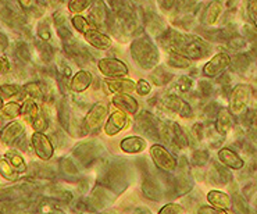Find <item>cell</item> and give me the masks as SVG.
Listing matches in <instances>:
<instances>
[{"instance_id": "1", "label": "cell", "mask_w": 257, "mask_h": 214, "mask_svg": "<svg viewBox=\"0 0 257 214\" xmlns=\"http://www.w3.org/2000/svg\"><path fill=\"white\" fill-rule=\"evenodd\" d=\"M131 56L138 66L142 67L145 70H150L157 66L159 59H160L157 48L152 42L144 39V38L132 42Z\"/></svg>"}, {"instance_id": "26", "label": "cell", "mask_w": 257, "mask_h": 214, "mask_svg": "<svg viewBox=\"0 0 257 214\" xmlns=\"http://www.w3.org/2000/svg\"><path fill=\"white\" fill-rule=\"evenodd\" d=\"M171 127H173V128H171V134H173V137H171V143H174L175 146H178L180 149L185 148L186 145H188V138H186L184 130H182L181 125L177 124V123H173Z\"/></svg>"}, {"instance_id": "57", "label": "cell", "mask_w": 257, "mask_h": 214, "mask_svg": "<svg viewBox=\"0 0 257 214\" xmlns=\"http://www.w3.org/2000/svg\"><path fill=\"white\" fill-rule=\"evenodd\" d=\"M7 61L5 59H0V74L5 71V67H6Z\"/></svg>"}, {"instance_id": "51", "label": "cell", "mask_w": 257, "mask_h": 214, "mask_svg": "<svg viewBox=\"0 0 257 214\" xmlns=\"http://www.w3.org/2000/svg\"><path fill=\"white\" fill-rule=\"evenodd\" d=\"M197 213L200 214H222L225 213V210H221V208L217 207H210V206H202V207L197 210Z\"/></svg>"}, {"instance_id": "3", "label": "cell", "mask_w": 257, "mask_h": 214, "mask_svg": "<svg viewBox=\"0 0 257 214\" xmlns=\"http://www.w3.org/2000/svg\"><path fill=\"white\" fill-rule=\"evenodd\" d=\"M150 157L156 164L157 168H160L166 173H173L177 168V160L167 149L163 148L160 145H153L150 148Z\"/></svg>"}, {"instance_id": "22", "label": "cell", "mask_w": 257, "mask_h": 214, "mask_svg": "<svg viewBox=\"0 0 257 214\" xmlns=\"http://www.w3.org/2000/svg\"><path fill=\"white\" fill-rule=\"evenodd\" d=\"M41 113V107L38 106L34 99H27L21 106V113L20 116H23V119L25 120V123L32 124V121L38 117V114Z\"/></svg>"}, {"instance_id": "36", "label": "cell", "mask_w": 257, "mask_h": 214, "mask_svg": "<svg viewBox=\"0 0 257 214\" xmlns=\"http://www.w3.org/2000/svg\"><path fill=\"white\" fill-rule=\"evenodd\" d=\"M24 92L25 95L31 97V99H42L43 97V93H42V89H41V85L38 82H30L27 83L24 86Z\"/></svg>"}, {"instance_id": "14", "label": "cell", "mask_w": 257, "mask_h": 214, "mask_svg": "<svg viewBox=\"0 0 257 214\" xmlns=\"http://www.w3.org/2000/svg\"><path fill=\"white\" fill-rule=\"evenodd\" d=\"M25 127L23 123L20 121H13L10 124L7 125L6 128H3L2 131V142L5 145H13L16 143V141H18L20 138L24 135Z\"/></svg>"}, {"instance_id": "40", "label": "cell", "mask_w": 257, "mask_h": 214, "mask_svg": "<svg viewBox=\"0 0 257 214\" xmlns=\"http://www.w3.org/2000/svg\"><path fill=\"white\" fill-rule=\"evenodd\" d=\"M249 63H250V59L247 54H238L235 59H231V64H233V68L238 70V71H243L249 67Z\"/></svg>"}, {"instance_id": "44", "label": "cell", "mask_w": 257, "mask_h": 214, "mask_svg": "<svg viewBox=\"0 0 257 214\" xmlns=\"http://www.w3.org/2000/svg\"><path fill=\"white\" fill-rule=\"evenodd\" d=\"M61 168H63V171H64L67 175H78L77 166H75L71 161V159H68V157H64V159L61 160Z\"/></svg>"}, {"instance_id": "9", "label": "cell", "mask_w": 257, "mask_h": 214, "mask_svg": "<svg viewBox=\"0 0 257 214\" xmlns=\"http://www.w3.org/2000/svg\"><path fill=\"white\" fill-rule=\"evenodd\" d=\"M210 53V46L200 38L197 36L186 35V43L182 54L188 56L192 60L203 59L204 56Z\"/></svg>"}, {"instance_id": "39", "label": "cell", "mask_w": 257, "mask_h": 214, "mask_svg": "<svg viewBox=\"0 0 257 214\" xmlns=\"http://www.w3.org/2000/svg\"><path fill=\"white\" fill-rule=\"evenodd\" d=\"M21 88L18 85H0V97L2 99H12L20 93Z\"/></svg>"}, {"instance_id": "28", "label": "cell", "mask_w": 257, "mask_h": 214, "mask_svg": "<svg viewBox=\"0 0 257 214\" xmlns=\"http://www.w3.org/2000/svg\"><path fill=\"white\" fill-rule=\"evenodd\" d=\"M0 112H2V119L3 120H16L21 113V106L16 101H10L7 104H3Z\"/></svg>"}, {"instance_id": "35", "label": "cell", "mask_w": 257, "mask_h": 214, "mask_svg": "<svg viewBox=\"0 0 257 214\" xmlns=\"http://www.w3.org/2000/svg\"><path fill=\"white\" fill-rule=\"evenodd\" d=\"M90 3H92V0H70L68 2V12L79 14V13L85 12L90 6Z\"/></svg>"}, {"instance_id": "38", "label": "cell", "mask_w": 257, "mask_h": 214, "mask_svg": "<svg viewBox=\"0 0 257 214\" xmlns=\"http://www.w3.org/2000/svg\"><path fill=\"white\" fill-rule=\"evenodd\" d=\"M16 53H17L18 59L21 60L23 63H28L31 60L30 49H28V45L25 42H17V45H16Z\"/></svg>"}, {"instance_id": "45", "label": "cell", "mask_w": 257, "mask_h": 214, "mask_svg": "<svg viewBox=\"0 0 257 214\" xmlns=\"http://www.w3.org/2000/svg\"><path fill=\"white\" fill-rule=\"evenodd\" d=\"M207 160H209V153L203 152V150H197L192 155V163L196 164V166H203Z\"/></svg>"}, {"instance_id": "53", "label": "cell", "mask_w": 257, "mask_h": 214, "mask_svg": "<svg viewBox=\"0 0 257 214\" xmlns=\"http://www.w3.org/2000/svg\"><path fill=\"white\" fill-rule=\"evenodd\" d=\"M53 18H54V24L57 25V27L63 25L64 24V21H66V16H64L61 12L56 13V14L53 16Z\"/></svg>"}, {"instance_id": "8", "label": "cell", "mask_w": 257, "mask_h": 214, "mask_svg": "<svg viewBox=\"0 0 257 214\" xmlns=\"http://www.w3.org/2000/svg\"><path fill=\"white\" fill-rule=\"evenodd\" d=\"M99 71L107 78H122L130 74V68L125 63L118 59H103L99 61Z\"/></svg>"}, {"instance_id": "18", "label": "cell", "mask_w": 257, "mask_h": 214, "mask_svg": "<svg viewBox=\"0 0 257 214\" xmlns=\"http://www.w3.org/2000/svg\"><path fill=\"white\" fill-rule=\"evenodd\" d=\"M120 149L128 155H137L146 149V141L141 137H128L121 141Z\"/></svg>"}, {"instance_id": "42", "label": "cell", "mask_w": 257, "mask_h": 214, "mask_svg": "<svg viewBox=\"0 0 257 214\" xmlns=\"http://www.w3.org/2000/svg\"><path fill=\"white\" fill-rule=\"evenodd\" d=\"M31 125H32V128H34L35 131H45V130L48 128V117H46V114L41 110V113L38 114V117L32 121V124Z\"/></svg>"}, {"instance_id": "25", "label": "cell", "mask_w": 257, "mask_h": 214, "mask_svg": "<svg viewBox=\"0 0 257 214\" xmlns=\"http://www.w3.org/2000/svg\"><path fill=\"white\" fill-rule=\"evenodd\" d=\"M168 64L175 68H188L192 66V59L182 53L177 52H170L168 54Z\"/></svg>"}, {"instance_id": "5", "label": "cell", "mask_w": 257, "mask_h": 214, "mask_svg": "<svg viewBox=\"0 0 257 214\" xmlns=\"http://www.w3.org/2000/svg\"><path fill=\"white\" fill-rule=\"evenodd\" d=\"M108 110L110 109H108V104L106 101H97V103H95L84 120L86 130L95 131L97 128H100L104 124L106 119H107Z\"/></svg>"}, {"instance_id": "4", "label": "cell", "mask_w": 257, "mask_h": 214, "mask_svg": "<svg viewBox=\"0 0 257 214\" xmlns=\"http://www.w3.org/2000/svg\"><path fill=\"white\" fill-rule=\"evenodd\" d=\"M231 66V56L225 52L217 53L204 64L203 75L207 78H217L227 71L228 67Z\"/></svg>"}, {"instance_id": "20", "label": "cell", "mask_w": 257, "mask_h": 214, "mask_svg": "<svg viewBox=\"0 0 257 214\" xmlns=\"http://www.w3.org/2000/svg\"><path fill=\"white\" fill-rule=\"evenodd\" d=\"M233 120L232 114L228 109H221L218 114H217V121H215V127H217V132L220 135H227L228 132L232 128Z\"/></svg>"}, {"instance_id": "12", "label": "cell", "mask_w": 257, "mask_h": 214, "mask_svg": "<svg viewBox=\"0 0 257 214\" xmlns=\"http://www.w3.org/2000/svg\"><path fill=\"white\" fill-rule=\"evenodd\" d=\"M85 42H88L90 46H93L95 49H99V50H106L111 46V39L108 38L106 34H103L99 30L96 28H92L90 27L89 30L86 31L84 34Z\"/></svg>"}, {"instance_id": "24", "label": "cell", "mask_w": 257, "mask_h": 214, "mask_svg": "<svg viewBox=\"0 0 257 214\" xmlns=\"http://www.w3.org/2000/svg\"><path fill=\"white\" fill-rule=\"evenodd\" d=\"M7 161L12 164V167L14 168V171L17 174L25 173L27 171V163L23 159V156L20 155L18 152H14V150H10V152H7L6 155Z\"/></svg>"}, {"instance_id": "31", "label": "cell", "mask_w": 257, "mask_h": 214, "mask_svg": "<svg viewBox=\"0 0 257 214\" xmlns=\"http://www.w3.org/2000/svg\"><path fill=\"white\" fill-rule=\"evenodd\" d=\"M36 49L39 50V56H41V59L45 61V63H49L52 57H53V49L52 46L49 45L46 41H39L35 43Z\"/></svg>"}, {"instance_id": "52", "label": "cell", "mask_w": 257, "mask_h": 214, "mask_svg": "<svg viewBox=\"0 0 257 214\" xmlns=\"http://www.w3.org/2000/svg\"><path fill=\"white\" fill-rule=\"evenodd\" d=\"M57 34L60 36L63 41H67V39H72L71 35V31H68L64 27H59V30H57Z\"/></svg>"}, {"instance_id": "59", "label": "cell", "mask_w": 257, "mask_h": 214, "mask_svg": "<svg viewBox=\"0 0 257 214\" xmlns=\"http://www.w3.org/2000/svg\"><path fill=\"white\" fill-rule=\"evenodd\" d=\"M45 2H50V0H45Z\"/></svg>"}, {"instance_id": "46", "label": "cell", "mask_w": 257, "mask_h": 214, "mask_svg": "<svg viewBox=\"0 0 257 214\" xmlns=\"http://www.w3.org/2000/svg\"><path fill=\"white\" fill-rule=\"evenodd\" d=\"M135 90L138 92V95L141 96H146L149 95L150 90H152V86H150V83L148 81H145V79H139L138 83H135Z\"/></svg>"}, {"instance_id": "56", "label": "cell", "mask_w": 257, "mask_h": 214, "mask_svg": "<svg viewBox=\"0 0 257 214\" xmlns=\"http://www.w3.org/2000/svg\"><path fill=\"white\" fill-rule=\"evenodd\" d=\"M17 2L21 5L23 9H30L32 6V3H34V0H17Z\"/></svg>"}, {"instance_id": "11", "label": "cell", "mask_w": 257, "mask_h": 214, "mask_svg": "<svg viewBox=\"0 0 257 214\" xmlns=\"http://www.w3.org/2000/svg\"><path fill=\"white\" fill-rule=\"evenodd\" d=\"M111 103L118 110L126 114H137L139 112V103L130 93H115L111 99Z\"/></svg>"}, {"instance_id": "6", "label": "cell", "mask_w": 257, "mask_h": 214, "mask_svg": "<svg viewBox=\"0 0 257 214\" xmlns=\"http://www.w3.org/2000/svg\"><path fill=\"white\" fill-rule=\"evenodd\" d=\"M130 117L128 114L117 110L108 116V119H106V124H104V134L107 137H115L117 134H120L124 130H126L130 127Z\"/></svg>"}, {"instance_id": "16", "label": "cell", "mask_w": 257, "mask_h": 214, "mask_svg": "<svg viewBox=\"0 0 257 214\" xmlns=\"http://www.w3.org/2000/svg\"><path fill=\"white\" fill-rule=\"evenodd\" d=\"M92 81H93V75L86 70H81L72 77L71 82H70V89L77 93L85 92L92 85Z\"/></svg>"}, {"instance_id": "27", "label": "cell", "mask_w": 257, "mask_h": 214, "mask_svg": "<svg viewBox=\"0 0 257 214\" xmlns=\"http://www.w3.org/2000/svg\"><path fill=\"white\" fill-rule=\"evenodd\" d=\"M142 189H144L145 196H148V199H152V200H160V199H163L160 186L156 182H153V181H150V179L145 181Z\"/></svg>"}, {"instance_id": "55", "label": "cell", "mask_w": 257, "mask_h": 214, "mask_svg": "<svg viewBox=\"0 0 257 214\" xmlns=\"http://www.w3.org/2000/svg\"><path fill=\"white\" fill-rule=\"evenodd\" d=\"M160 5H162L166 10H170L174 5V0H160Z\"/></svg>"}, {"instance_id": "37", "label": "cell", "mask_w": 257, "mask_h": 214, "mask_svg": "<svg viewBox=\"0 0 257 214\" xmlns=\"http://www.w3.org/2000/svg\"><path fill=\"white\" fill-rule=\"evenodd\" d=\"M191 182L186 179L185 174H180V177L175 179V189H177V195H184L186 192L191 190Z\"/></svg>"}, {"instance_id": "23", "label": "cell", "mask_w": 257, "mask_h": 214, "mask_svg": "<svg viewBox=\"0 0 257 214\" xmlns=\"http://www.w3.org/2000/svg\"><path fill=\"white\" fill-rule=\"evenodd\" d=\"M222 14V3L221 2H218V0H215V2H211L207 9H206V13H204V17L203 21L204 24L207 25H214L217 21H218V18Z\"/></svg>"}, {"instance_id": "33", "label": "cell", "mask_w": 257, "mask_h": 214, "mask_svg": "<svg viewBox=\"0 0 257 214\" xmlns=\"http://www.w3.org/2000/svg\"><path fill=\"white\" fill-rule=\"evenodd\" d=\"M0 174L5 177L9 181H16L18 178L17 173L14 171V168L12 167V164L7 161L6 157L0 159Z\"/></svg>"}, {"instance_id": "49", "label": "cell", "mask_w": 257, "mask_h": 214, "mask_svg": "<svg viewBox=\"0 0 257 214\" xmlns=\"http://www.w3.org/2000/svg\"><path fill=\"white\" fill-rule=\"evenodd\" d=\"M233 203H235V206L238 207V211H242V213H249V210H247V203L243 200V197L242 196H236L233 197Z\"/></svg>"}, {"instance_id": "50", "label": "cell", "mask_w": 257, "mask_h": 214, "mask_svg": "<svg viewBox=\"0 0 257 214\" xmlns=\"http://www.w3.org/2000/svg\"><path fill=\"white\" fill-rule=\"evenodd\" d=\"M247 14L253 24H256V0H247Z\"/></svg>"}, {"instance_id": "32", "label": "cell", "mask_w": 257, "mask_h": 214, "mask_svg": "<svg viewBox=\"0 0 257 214\" xmlns=\"http://www.w3.org/2000/svg\"><path fill=\"white\" fill-rule=\"evenodd\" d=\"M213 168L215 170V182H218V184H227L231 181V174L227 170V167L221 166V164H218V163H214V166Z\"/></svg>"}, {"instance_id": "43", "label": "cell", "mask_w": 257, "mask_h": 214, "mask_svg": "<svg viewBox=\"0 0 257 214\" xmlns=\"http://www.w3.org/2000/svg\"><path fill=\"white\" fill-rule=\"evenodd\" d=\"M92 149H93L92 143H81V145H78L77 148L74 149V155L82 160L86 156H89L92 153Z\"/></svg>"}, {"instance_id": "7", "label": "cell", "mask_w": 257, "mask_h": 214, "mask_svg": "<svg viewBox=\"0 0 257 214\" xmlns=\"http://www.w3.org/2000/svg\"><path fill=\"white\" fill-rule=\"evenodd\" d=\"M31 145L35 152V155L41 159V160H49L52 159L54 153V148L49 137H46L43 132L36 131L32 134L31 137Z\"/></svg>"}, {"instance_id": "13", "label": "cell", "mask_w": 257, "mask_h": 214, "mask_svg": "<svg viewBox=\"0 0 257 214\" xmlns=\"http://www.w3.org/2000/svg\"><path fill=\"white\" fill-rule=\"evenodd\" d=\"M92 7L89 10V18L90 24L95 25L96 28H104L106 21H107V12H106V6L102 0H92Z\"/></svg>"}, {"instance_id": "47", "label": "cell", "mask_w": 257, "mask_h": 214, "mask_svg": "<svg viewBox=\"0 0 257 214\" xmlns=\"http://www.w3.org/2000/svg\"><path fill=\"white\" fill-rule=\"evenodd\" d=\"M184 213V208L177 203H168L160 210V214H181Z\"/></svg>"}, {"instance_id": "10", "label": "cell", "mask_w": 257, "mask_h": 214, "mask_svg": "<svg viewBox=\"0 0 257 214\" xmlns=\"http://www.w3.org/2000/svg\"><path fill=\"white\" fill-rule=\"evenodd\" d=\"M159 41L162 43L164 49H167L168 52H177V53H182L186 43V35H182L178 31L168 30L163 34Z\"/></svg>"}, {"instance_id": "2", "label": "cell", "mask_w": 257, "mask_h": 214, "mask_svg": "<svg viewBox=\"0 0 257 214\" xmlns=\"http://www.w3.org/2000/svg\"><path fill=\"white\" fill-rule=\"evenodd\" d=\"M251 92L250 85H246V83H240L238 86H235L229 97V112L233 116H240V114L245 112L249 103H250Z\"/></svg>"}, {"instance_id": "21", "label": "cell", "mask_w": 257, "mask_h": 214, "mask_svg": "<svg viewBox=\"0 0 257 214\" xmlns=\"http://www.w3.org/2000/svg\"><path fill=\"white\" fill-rule=\"evenodd\" d=\"M167 106L170 110L180 114L182 119H191L192 114H193L192 113V107L185 100H182L180 97H175V96H173L171 99H168Z\"/></svg>"}, {"instance_id": "41", "label": "cell", "mask_w": 257, "mask_h": 214, "mask_svg": "<svg viewBox=\"0 0 257 214\" xmlns=\"http://www.w3.org/2000/svg\"><path fill=\"white\" fill-rule=\"evenodd\" d=\"M36 34H38L41 41L48 42L49 39H50V36H52V34H50V25H49V23L46 20H43V21H41V23L38 24Z\"/></svg>"}, {"instance_id": "58", "label": "cell", "mask_w": 257, "mask_h": 214, "mask_svg": "<svg viewBox=\"0 0 257 214\" xmlns=\"http://www.w3.org/2000/svg\"><path fill=\"white\" fill-rule=\"evenodd\" d=\"M2 107H3V99L0 97V109H2Z\"/></svg>"}, {"instance_id": "30", "label": "cell", "mask_w": 257, "mask_h": 214, "mask_svg": "<svg viewBox=\"0 0 257 214\" xmlns=\"http://www.w3.org/2000/svg\"><path fill=\"white\" fill-rule=\"evenodd\" d=\"M59 121H60L61 127L68 131L70 130V124H71V113L66 101H61V107L59 109Z\"/></svg>"}, {"instance_id": "17", "label": "cell", "mask_w": 257, "mask_h": 214, "mask_svg": "<svg viewBox=\"0 0 257 214\" xmlns=\"http://www.w3.org/2000/svg\"><path fill=\"white\" fill-rule=\"evenodd\" d=\"M218 159L227 168H232V170H240L245 166V163L240 159V156L228 148L221 149L218 152Z\"/></svg>"}, {"instance_id": "54", "label": "cell", "mask_w": 257, "mask_h": 214, "mask_svg": "<svg viewBox=\"0 0 257 214\" xmlns=\"http://www.w3.org/2000/svg\"><path fill=\"white\" fill-rule=\"evenodd\" d=\"M7 46H9V39L5 34L0 32V50H5L7 49Z\"/></svg>"}, {"instance_id": "19", "label": "cell", "mask_w": 257, "mask_h": 214, "mask_svg": "<svg viewBox=\"0 0 257 214\" xmlns=\"http://www.w3.org/2000/svg\"><path fill=\"white\" fill-rule=\"evenodd\" d=\"M207 202L213 206V207L221 208L227 211L228 208L232 204V199L228 193H224L221 190H210L207 193Z\"/></svg>"}, {"instance_id": "29", "label": "cell", "mask_w": 257, "mask_h": 214, "mask_svg": "<svg viewBox=\"0 0 257 214\" xmlns=\"http://www.w3.org/2000/svg\"><path fill=\"white\" fill-rule=\"evenodd\" d=\"M171 78H173V74L168 72L167 70L163 68V67H157L156 71H153V74H152V81H153L156 85H160V86L170 82Z\"/></svg>"}, {"instance_id": "48", "label": "cell", "mask_w": 257, "mask_h": 214, "mask_svg": "<svg viewBox=\"0 0 257 214\" xmlns=\"http://www.w3.org/2000/svg\"><path fill=\"white\" fill-rule=\"evenodd\" d=\"M192 85H193V81L189 77H182L178 81V86H180V90H182V92H188L192 88Z\"/></svg>"}, {"instance_id": "34", "label": "cell", "mask_w": 257, "mask_h": 214, "mask_svg": "<svg viewBox=\"0 0 257 214\" xmlns=\"http://www.w3.org/2000/svg\"><path fill=\"white\" fill-rule=\"evenodd\" d=\"M72 27L75 28V31H78L79 34H85L86 31L90 28V23L85 17H82L81 14H75L74 17L71 18Z\"/></svg>"}, {"instance_id": "15", "label": "cell", "mask_w": 257, "mask_h": 214, "mask_svg": "<svg viewBox=\"0 0 257 214\" xmlns=\"http://www.w3.org/2000/svg\"><path fill=\"white\" fill-rule=\"evenodd\" d=\"M104 83L114 93H131L135 90V82L131 79H125V77L107 78L104 79Z\"/></svg>"}]
</instances>
